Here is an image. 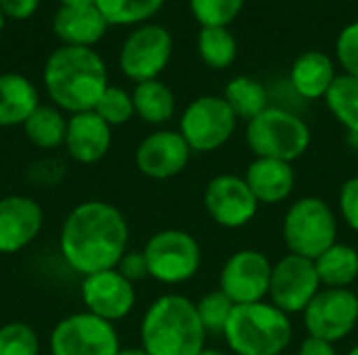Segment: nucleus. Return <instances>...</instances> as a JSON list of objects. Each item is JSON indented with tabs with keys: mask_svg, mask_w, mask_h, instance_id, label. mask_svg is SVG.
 Wrapping results in <instances>:
<instances>
[{
	"mask_svg": "<svg viewBox=\"0 0 358 355\" xmlns=\"http://www.w3.org/2000/svg\"><path fill=\"white\" fill-rule=\"evenodd\" d=\"M308 123L283 107H268L245 126V142L254 157L294 163L310 146Z\"/></svg>",
	"mask_w": 358,
	"mask_h": 355,
	"instance_id": "39448f33",
	"label": "nucleus"
},
{
	"mask_svg": "<svg viewBox=\"0 0 358 355\" xmlns=\"http://www.w3.org/2000/svg\"><path fill=\"white\" fill-rule=\"evenodd\" d=\"M191 153L178 130H155L136 146L134 163L136 169L151 180H170L185 172Z\"/></svg>",
	"mask_w": 358,
	"mask_h": 355,
	"instance_id": "dca6fc26",
	"label": "nucleus"
},
{
	"mask_svg": "<svg viewBox=\"0 0 358 355\" xmlns=\"http://www.w3.org/2000/svg\"><path fill=\"white\" fill-rule=\"evenodd\" d=\"M117 355H149L143 347H126V349H120Z\"/></svg>",
	"mask_w": 358,
	"mask_h": 355,
	"instance_id": "a19ab883",
	"label": "nucleus"
},
{
	"mask_svg": "<svg viewBox=\"0 0 358 355\" xmlns=\"http://www.w3.org/2000/svg\"><path fill=\"white\" fill-rule=\"evenodd\" d=\"M4 21H6V17H4V13L0 10V33H2V29H4Z\"/></svg>",
	"mask_w": 358,
	"mask_h": 355,
	"instance_id": "37998d69",
	"label": "nucleus"
},
{
	"mask_svg": "<svg viewBox=\"0 0 358 355\" xmlns=\"http://www.w3.org/2000/svg\"><path fill=\"white\" fill-rule=\"evenodd\" d=\"M273 262L258 249H239L222 266L218 289L235 303H260L268 297Z\"/></svg>",
	"mask_w": 358,
	"mask_h": 355,
	"instance_id": "9b49d317",
	"label": "nucleus"
},
{
	"mask_svg": "<svg viewBox=\"0 0 358 355\" xmlns=\"http://www.w3.org/2000/svg\"><path fill=\"white\" fill-rule=\"evenodd\" d=\"M44 226V211L31 197L8 195L0 199V253L13 255L29 247Z\"/></svg>",
	"mask_w": 358,
	"mask_h": 355,
	"instance_id": "f3484780",
	"label": "nucleus"
},
{
	"mask_svg": "<svg viewBox=\"0 0 358 355\" xmlns=\"http://www.w3.org/2000/svg\"><path fill=\"white\" fill-rule=\"evenodd\" d=\"M348 355H358V345H355V347H352V349L348 352Z\"/></svg>",
	"mask_w": 358,
	"mask_h": 355,
	"instance_id": "c03bdc74",
	"label": "nucleus"
},
{
	"mask_svg": "<svg viewBox=\"0 0 358 355\" xmlns=\"http://www.w3.org/2000/svg\"><path fill=\"white\" fill-rule=\"evenodd\" d=\"M239 52L237 38L229 27H201L197 33V54L210 69H227Z\"/></svg>",
	"mask_w": 358,
	"mask_h": 355,
	"instance_id": "bb28decb",
	"label": "nucleus"
},
{
	"mask_svg": "<svg viewBox=\"0 0 358 355\" xmlns=\"http://www.w3.org/2000/svg\"><path fill=\"white\" fill-rule=\"evenodd\" d=\"M80 295L86 305V312L113 324L124 320L136 303L134 285L124 278L115 268L84 276Z\"/></svg>",
	"mask_w": 358,
	"mask_h": 355,
	"instance_id": "2eb2a0df",
	"label": "nucleus"
},
{
	"mask_svg": "<svg viewBox=\"0 0 358 355\" xmlns=\"http://www.w3.org/2000/svg\"><path fill=\"white\" fill-rule=\"evenodd\" d=\"M199 355H227L224 352H220V349H210V347H206L203 352Z\"/></svg>",
	"mask_w": 358,
	"mask_h": 355,
	"instance_id": "79ce46f5",
	"label": "nucleus"
},
{
	"mask_svg": "<svg viewBox=\"0 0 358 355\" xmlns=\"http://www.w3.org/2000/svg\"><path fill=\"white\" fill-rule=\"evenodd\" d=\"M336 59L344 73L358 77V21L348 23L336 42Z\"/></svg>",
	"mask_w": 358,
	"mask_h": 355,
	"instance_id": "72a5a7b5",
	"label": "nucleus"
},
{
	"mask_svg": "<svg viewBox=\"0 0 358 355\" xmlns=\"http://www.w3.org/2000/svg\"><path fill=\"white\" fill-rule=\"evenodd\" d=\"M336 77H338V71H336L334 59L321 50L302 52L292 63V69H289L292 90L304 100L325 98Z\"/></svg>",
	"mask_w": 358,
	"mask_h": 355,
	"instance_id": "412c9836",
	"label": "nucleus"
},
{
	"mask_svg": "<svg viewBox=\"0 0 358 355\" xmlns=\"http://www.w3.org/2000/svg\"><path fill=\"white\" fill-rule=\"evenodd\" d=\"M302 316L310 337L336 345L357 328L358 295L352 289H321Z\"/></svg>",
	"mask_w": 358,
	"mask_h": 355,
	"instance_id": "ddd939ff",
	"label": "nucleus"
},
{
	"mask_svg": "<svg viewBox=\"0 0 358 355\" xmlns=\"http://www.w3.org/2000/svg\"><path fill=\"white\" fill-rule=\"evenodd\" d=\"M124 278H128L132 285L147 278L149 276V268H147V259H145V253L143 251H126L124 257L120 259L117 268H115Z\"/></svg>",
	"mask_w": 358,
	"mask_h": 355,
	"instance_id": "c9c22d12",
	"label": "nucleus"
},
{
	"mask_svg": "<svg viewBox=\"0 0 358 355\" xmlns=\"http://www.w3.org/2000/svg\"><path fill=\"white\" fill-rule=\"evenodd\" d=\"M222 335L235 355H281L292 343L294 324L273 303H245L235 305Z\"/></svg>",
	"mask_w": 358,
	"mask_h": 355,
	"instance_id": "20e7f679",
	"label": "nucleus"
},
{
	"mask_svg": "<svg viewBox=\"0 0 358 355\" xmlns=\"http://www.w3.org/2000/svg\"><path fill=\"white\" fill-rule=\"evenodd\" d=\"M109 23L94 4L59 6L52 17V31L65 46L92 48L107 33Z\"/></svg>",
	"mask_w": 358,
	"mask_h": 355,
	"instance_id": "6ab92c4d",
	"label": "nucleus"
},
{
	"mask_svg": "<svg viewBox=\"0 0 358 355\" xmlns=\"http://www.w3.org/2000/svg\"><path fill=\"white\" fill-rule=\"evenodd\" d=\"M338 205L346 226L358 234V176H352L342 184Z\"/></svg>",
	"mask_w": 358,
	"mask_h": 355,
	"instance_id": "f704fd0d",
	"label": "nucleus"
},
{
	"mask_svg": "<svg viewBox=\"0 0 358 355\" xmlns=\"http://www.w3.org/2000/svg\"><path fill=\"white\" fill-rule=\"evenodd\" d=\"M243 180L260 205H277L292 197L296 186V172L294 163L256 157L248 165Z\"/></svg>",
	"mask_w": 358,
	"mask_h": 355,
	"instance_id": "aec40b11",
	"label": "nucleus"
},
{
	"mask_svg": "<svg viewBox=\"0 0 358 355\" xmlns=\"http://www.w3.org/2000/svg\"><path fill=\"white\" fill-rule=\"evenodd\" d=\"M38 333L25 322H6L0 326V355H38Z\"/></svg>",
	"mask_w": 358,
	"mask_h": 355,
	"instance_id": "473e14b6",
	"label": "nucleus"
},
{
	"mask_svg": "<svg viewBox=\"0 0 358 355\" xmlns=\"http://www.w3.org/2000/svg\"><path fill=\"white\" fill-rule=\"evenodd\" d=\"M67 155L82 163H99L111 149V126L94 111H82L67 117V132L63 142Z\"/></svg>",
	"mask_w": 358,
	"mask_h": 355,
	"instance_id": "a211bd4d",
	"label": "nucleus"
},
{
	"mask_svg": "<svg viewBox=\"0 0 358 355\" xmlns=\"http://www.w3.org/2000/svg\"><path fill=\"white\" fill-rule=\"evenodd\" d=\"M166 0H94L109 25H143L155 17Z\"/></svg>",
	"mask_w": 358,
	"mask_h": 355,
	"instance_id": "c85d7f7f",
	"label": "nucleus"
},
{
	"mask_svg": "<svg viewBox=\"0 0 358 355\" xmlns=\"http://www.w3.org/2000/svg\"><path fill=\"white\" fill-rule=\"evenodd\" d=\"M40 6V0H0V10L6 19L25 21L29 19Z\"/></svg>",
	"mask_w": 358,
	"mask_h": 355,
	"instance_id": "4c0bfd02",
	"label": "nucleus"
},
{
	"mask_svg": "<svg viewBox=\"0 0 358 355\" xmlns=\"http://www.w3.org/2000/svg\"><path fill=\"white\" fill-rule=\"evenodd\" d=\"M315 268L323 289H350L358 280V251L336 243L315 259Z\"/></svg>",
	"mask_w": 358,
	"mask_h": 355,
	"instance_id": "5701e85b",
	"label": "nucleus"
},
{
	"mask_svg": "<svg viewBox=\"0 0 358 355\" xmlns=\"http://www.w3.org/2000/svg\"><path fill=\"white\" fill-rule=\"evenodd\" d=\"M65 174V167L57 161V159H40L34 165H29V180H34L36 184L48 186V184H57Z\"/></svg>",
	"mask_w": 358,
	"mask_h": 355,
	"instance_id": "e433bc0d",
	"label": "nucleus"
},
{
	"mask_svg": "<svg viewBox=\"0 0 358 355\" xmlns=\"http://www.w3.org/2000/svg\"><path fill=\"white\" fill-rule=\"evenodd\" d=\"M128 220L115 205L86 201L65 218L59 234V251L65 264L84 278L117 268L128 251Z\"/></svg>",
	"mask_w": 358,
	"mask_h": 355,
	"instance_id": "f257e3e1",
	"label": "nucleus"
},
{
	"mask_svg": "<svg viewBox=\"0 0 358 355\" xmlns=\"http://www.w3.org/2000/svg\"><path fill=\"white\" fill-rule=\"evenodd\" d=\"M222 98L233 109L237 119L252 121L264 109H268V92L262 82L250 75H237L224 86Z\"/></svg>",
	"mask_w": 358,
	"mask_h": 355,
	"instance_id": "a878e982",
	"label": "nucleus"
},
{
	"mask_svg": "<svg viewBox=\"0 0 358 355\" xmlns=\"http://www.w3.org/2000/svg\"><path fill=\"white\" fill-rule=\"evenodd\" d=\"M149 276L164 285H182L197 276L201 268V247L185 230L168 228L155 232L145 249Z\"/></svg>",
	"mask_w": 358,
	"mask_h": 355,
	"instance_id": "6e6552de",
	"label": "nucleus"
},
{
	"mask_svg": "<svg viewBox=\"0 0 358 355\" xmlns=\"http://www.w3.org/2000/svg\"><path fill=\"white\" fill-rule=\"evenodd\" d=\"M94 113L107 121L111 128L128 123L136 113H134V103H132V92L120 88V86H109L103 96L99 98Z\"/></svg>",
	"mask_w": 358,
	"mask_h": 355,
	"instance_id": "7c9ffc66",
	"label": "nucleus"
},
{
	"mask_svg": "<svg viewBox=\"0 0 358 355\" xmlns=\"http://www.w3.org/2000/svg\"><path fill=\"white\" fill-rule=\"evenodd\" d=\"M203 207L214 224L237 230L248 226L258 216L260 203L241 176L220 174L206 184Z\"/></svg>",
	"mask_w": 358,
	"mask_h": 355,
	"instance_id": "4468645a",
	"label": "nucleus"
},
{
	"mask_svg": "<svg viewBox=\"0 0 358 355\" xmlns=\"http://www.w3.org/2000/svg\"><path fill=\"white\" fill-rule=\"evenodd\" d=\"M281 236L289 253L317 259L338 243V218L319 197H302L283 216Z\"/></svg>",
	"mask_w": 358,
	"mask_h": 355,
	"instance_id": "423d86ee",
	"label": "nucleus"
},
{
	"mask_svg": "<svg viewBox=\"0 0 358 355\" xmlns=\"http://www.w3.org/2000/svg\"><path fill=\"white\" fill-rule=\"evenodd\" d=\"M325 105L331 115L358 138V77L340 73L325 96Z\"/></svg>",
	"mask_w": 358,
	"mask_h": 355,
	"instance_id": "cd10ccee",
	"label": "nucleus"
},
{
	"mask_svg": "<svg viewBox=\"0 0 358 355\" xmlns=\"http://www.w3.org/2000/svg\"><path fill=\"white\" fill-rule=\"evenodd\" d=\"M174 50L172 33L159 23H143L134 27L120 48V69L134 82L157 80L168 67Z\"/></svg>",
	"mask_w": 358,
	"mask_h": 355,
	"instance_id": "1a4fd4ad",
	"label": "nucleus"
},
{
	"mask_svg": "<svg viewBox=\"0 0 358 355\" xmlns=\"http://www.w3.org/2000/svg\"><path fill=\"white\" fill-rule=\"evenodd\" d=\"M197 316L206 328V333H224V326L235 310V303L218 289L208 295H203L197 303Z\"/></svg>",
	"mask_w": 358,
	"mask_h": 355,
	"instance_id": "2f4dec72",
	"label": "nucleus"
},
{
	"mask_svg": "<svg viewBox=\"0 0 358 355\" xmlns=\"http://www.w3.org/2000/svg\"><path fill=\"white\" fill-rule=\"evenodd\" d=\"M21 128L25 132V138L34 146L42 151H52L63 146L65 142L67 119L63 111L57 109L55 105H40Z\"/></svg>",
	"mask_w": 358,
	"mask_h": 355,
	"instance_id": "393cba45",
	"label": "nucleus"
},
{
	"mask_svg": "<svg viewBox=\"0 0 358 355\" xmlns=\"http://www.w3.org/2000/svg\"><path fill=\"white\" fill-rule=\"evenodd\" d=\"M38 107V90L25 75L0 73V128L23 126Z\"/></svg>",
	"mask_w": 358,
	"mask_h": 355,
	"instance_id": "4be33fe9",
	"label": "nucleus"
},
{
	"mask_svg": "<svg viewBox=\"0 0 358 355\" xmlns=\"http://www.w3.org/2000/svg\"><path fill=\"white\" fill-rule=\"evenodd\" d=\"M243 6L245 0H189V10L201 27H229Z\"/></svg>",
	"mask_w": 358,
	"mask_h": 355,
	"instance_id": "c756f323",
	"label": "nucleus"
},
{
	"mask_svg": "<svg viewBox=\"0 0 358 355\" xmlns=\"http://www.w3.org/2000/svg\"><path fill=\"white\" fill-rule=\"evenodd\" d=\"M61 6H84V4H94V0H59Z\"/></svg>",
	"mask_w": 358,
	"mask_h": 355,
	"instance_id": "ea45409f",
	"label": "nucleus"
},
{
	"mask_svg": "<svg viewBox=\"0 0 358 355\" xmlns=\"http://www.w3.org/2000/svg\"><path fill=\"white\" fill-rule=\"evenodd\" d=\"M298 355H338L336 354V347L334 343L329 341H323V339H317V337H306L298 349Z\"/></svg>",
	"mask_w": 358,
	"mask_h": 355,
	"instance_id": "58836bf2",
	"label": "nucleus"
},
{
	"mask_svg": "<svg viewBox=\"0 0 358 355\" xmlns=\"http://www.w3.org/2000/svg\"><path fill=\"white\" fill-rule=\"evenodd\" d=\"M132 103L134 113L151 126H164L168 123L176 113V96L159 80L141 82L132 90Z\"/></svg>",
	"mask_w": 358,
	"mask_h": 355,
	"instance_id": "b1692460",
	"label": "nucleus"
},
{
	"mask_svg": "<svg viewBox=\"0 0 358 355\" xmlns=\"http://www.w3.org/2000/svg\"><path fill=\"white\" fill-rule=\"evenodd\" d=\"M237 121V115L222 96L203 94L185 107L178 132L193 153H214L233 138Z\"/></svg>",
	"mask_w": 358,
	"mask_h": 355,
	"instance_id": "0eeeda50",
	"label": "nucleus"
},
{
	"mask_svg": "<svg viewBox=\"0 0 358 355\" xmlns=\"http://www.w3.org/2000/svg\"><path fill=\"white\" fill-rule=\"evenodd\" d=\"M206 337L195 303L178 293L157 297L141 322V347L149 355H199Z\"/></svg>",
	"mask_w": 358,
	"mask_h": 355,
	"instance_id": "7ed1b4c3",
	"label": "nucleus"
},
{
	"mask_svg": "<svg viewBox=\"0 0 358 355\" xmlns=\"http://www.w3.org/2000/svg\"><path fill=\"white\" fill-rule=\"evenodd\" d=\"M44 88L52 105L69 115L94 111L99 98L109 88L107 65L94 48L59 46L42 71Z\"/></svg>",
	"mask_w": 358,
	"mask_h": 355,
	"instance_id": "f03ea898",
	"label": "nucleus"
},
{
	"mask_svg": "<svg viewBox=\"0 0 358 355\" xmlns=\"http://www.w3.org/2000/svg\"><path fill=\"white\" fill-rule=\"evenodd\" d=\"M321 289L323 287L313 259L287 253L277 264H273L268 299L287 316L304 314Z\"/></svg>",
	"mask_w": 358,
	"mask_h": 355,
	"instance_id": "f8f14e48",
	"label": "nucleus"
},
{
	"mask_svg": "<svg viewBox=\"0 0 358 355\" xmlns=\"http://www.w3.org/2000/svg\"><path fill=\"white\" fill-rule=\"evenodd\" d=\"M120 349L115 324L86 310L59 320L50 333L52 355H117Z\"/></svg>",
	"mask_w": 358,
	"mask_h": 355,
	"instance_id": "9d476101",
	"label": "nucleus"
}]
</instances>
